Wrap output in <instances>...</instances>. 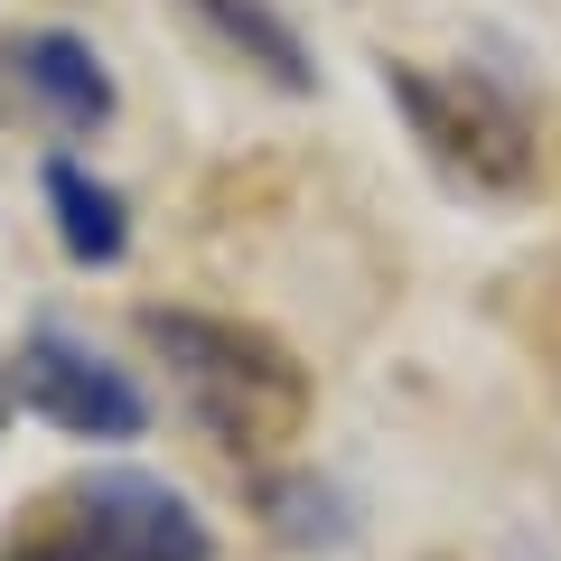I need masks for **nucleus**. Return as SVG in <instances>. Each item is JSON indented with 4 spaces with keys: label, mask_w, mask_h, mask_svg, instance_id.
I'll list each match as a JSON object with an SVG mask.
<instances>
[{
    "label": "nucleus",
    "mask_w": 561,
    "mask_h": 561,
    "mask_svg": "<svg viewBox=\"0 0 561 561\" xmlns=\"http://www.w3.org/2000/svg\"><path fill=\"white\" fill-rule=\"evenodd\" d=\"M47 206H57V243H66L76 262H122V243H131L122 187L84 179L76 160H47Z\"/></svg>",
    "instance_id": "obj_7"
},
{
    "label": "nucleus",
    "mask_w": 561,
    "mask_h": 561,
    "mask_svg": "<svg viewBox=\"0 0 561 561\" xmlns=\"http://www.w3.org/2000/svg\"><path fill=\"white\" fill-rule=\"evenodd\" d=\"M187 10H197V28H206L216 47H234L243 66H262L280 94H309V84H319V66H309L300 28L280 20L272 0H187Z\"/></svg>",
    "instance_id": "obj_6"
},
{
    "label": "nucleus",
    "mask_w": 561,
    "mask_h": 561,
    "mask_svg": "<svg viewBox=\"0 0 561 561\" xmlns=\"http://www.w3.org/2000/svg\"><path fill=\"white\" fill-rule=\"evenodd\" d=\"M10 393H20L38 421H57L66 440H140V421H150L140 383L122 375V365H103L76 328H28L20 383H10Z\"/></svg>",
    "instance_id": "obj_3"
},
{
    "label": "nucleus",
    "mask_w": 561,
    "mask_h": 561,
    "mask_svg": "<svg viewBox=\"0 0 561 561\" xmlns=\"http://www.w3.org/2000/svg\"><path fill=\"white\" fill-rule=\"evenodd\" d=\"M76 505H84V552H94V561H216L206 515L169 478L103 468V478H84Z\"/></svg>",
    "instance_id": "obj_5"
},
{
    "label": "nucleus",
    "mask_w": 561,
    "mask_h": 561,
    "mask_svg": "<svg viewBox=\"0 0 561 561\" xmlns=\"http://www.w3.org/2000/svg\"><path fill=\"white\" fill-rule=\"evenodd\" d=\"M0 421H10V365H0Z\"/></svg>",
    "instance_id": "obj_9"
},
{
    "label": "nucleus",
    "mask_w": 561,
    "mask_h": 561,
    "mask_svg": "<svg viewBox=\"0 0 561 561\" xmlns=\"http://www.w3.org/2000/svg\"><path fill=\"white\" fill-rule=\"evenodd\" d=\"M10 561H94L84 542H28V552H10Z\"/></svg>",
    "instance_id": "obj_8"
},
{
    "label": "nucleus",
    "mask_w": 561,
    "mask_h": 561,
    "mask_svg": "<svg viewBox=\"0 0 561 561\" xmlns=\"http://www.w3.org/2000/svg\"><path fill=\"white\" fill-rule=\"evenodd\" d=\"M140 346L169 365L179 402L216 431L225 449H280L309 421V365L280 337L206 309H140Z\"/></svg>",
    "instance_id": "obj_1"
},
{
    "label": "nucleus",
    "mask_w": 561,
    "mask_h": 561,
    "mask_svg": "<svg viewBox=\"0 0 561 561\" xmlns=\"http://www.w3.org/2000/svg\"><path fill=\"white\" fill-rule=\"evenodd\" d=\"M0 113L38 122L57 140H84L113 122V76L76 28H20V38H0Z\"/></svg>",
    "instance_id": "obj_4"
},
{
    "label": "nucleus",
    "mask_w": 561,
    "mask_h": 561,
    "mask_svg": "<svg viewBox=\"0 0 561 561\" xmlns=\"http://www.w3.org/2000/svg\"><path fill=\"white\" fill-rule=\"evenodd\" d=\"M383 94L402 103L412 140L468 197H524L534 187V113L496 76H431V66H383Z\"/></svg>",
    "instance_id": "obj_2"
}]
</instances>
